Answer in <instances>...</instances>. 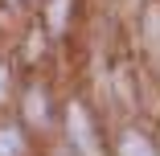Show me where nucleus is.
Segmentation results:
<instances>
[{"mask_svg":"<svg viewBox=\"0 0 160 156\" xmlns=\"http://www.w3.org/2000/svg\"><path fill=\"white\" fill-rule=\"evenodd\" d=\"M62 8H66V0H53V25H62Z\"/></svg>","mask_w":160,"mask_h":156,"instance_id":"nucleus-5","label":"nucleus"},{"mask_svg":"<svg viewBox=\"0 0 160 156\" xmlns=\"http://www.w3.org/2000/svg\"><path fill=\"white\" fill-rule=\"evenodd\" d=\"M66 123H70V132H74V144H78L86 156H99V144H94V132H90V119H86V111H82V107H70Z\"/></svg>","mask_w":160,"mask_h":156,"instance_id":"nucleus-1","label":"nucleus"},{"mask_svg":"<svg viewBox=\"0 0 160 156\" xmlns=\"http://www.w3.org/2000/svg\"><path fill=\"white\" fill-rule=\"evenodd\" d=\"M25 111H29V119H45V99L37 95V90L29 95V107H25Z\"/></svg>","mask_w":160,"mask_h":156,"instance_id":"nucleus-4","label":"nucleus"},{"mask_svg":"<svg viewBox=\"0 0 160 156\" xmlns=\"http://www.w3.org/2000/svg\"><path fill=\"white\" fill-rule=\"evenodd\" d=\"M119 152H123V156H156L152 144H148L144 136H136V132H132V136H123V148H119Z\"/></svg>","mask_w":160,"mask_h":156,"instance_id":"nucleus-2","label":"nucleus"},{"mask_svg":"<svg viewBox=\"0 0 160 156\" xmlns=\"http://www.w3.org/2000/svg\"><path fill=\"white\" fill-rule=\"evenodd\" d=\"M21 152H25V144L17 132H0V156H21Z\"/></svg>","mask_w":160,"mask_h":156,"instance_id":"nucleus-3","label":"nucleus"}]
</instances>
